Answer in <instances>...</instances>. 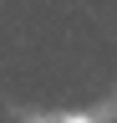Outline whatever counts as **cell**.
I'll list each match as a JSON object with an SVG mask.
<instances>
[{"instance_id": "obj_1", "label": "cell", "mask_w": 117, "mask_h": 123, "mask_svg": "<svg viewBox=\"0 0 117 123\" xmlns=\"http://www.w3.org/2000/svg\"><path fill=\"white\" fill-rule=\"evenodd\" d=\"M66 123H92V118H66Z\"/></svg>"}]
</instances>
